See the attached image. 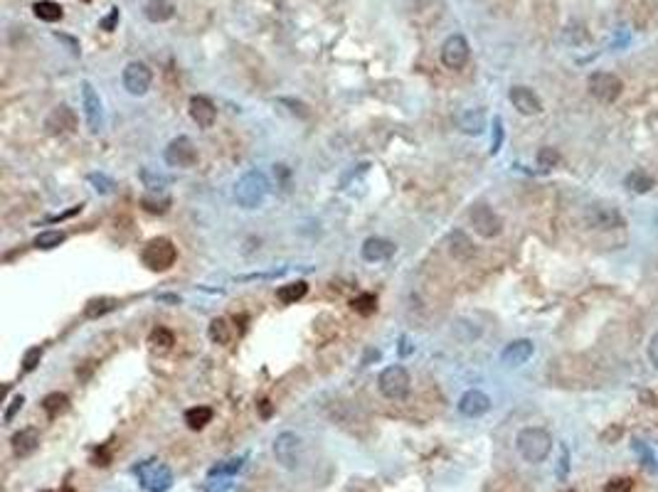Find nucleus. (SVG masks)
I'll use <instances>...</instances> for the list:
<instances>
[{
    "mask_svg": "<svg viewBox=\"0 0 658 492\" xmlns=\"http://www.w3.org/2000/svg\"><path fill=\"white\" fill-rule=\"evenodd\" d=\"M516 448L525 463H543L548 461L550 451H553V435L540 426H528V428L518 431L516 435Z\"/></svg>",
    "mask_w": 658,
    "mask_h": 492,
    "instance_id": "1",
    "label": "nucleus"
},
{
    "mask_svg": "<svg viewBox=\"0 0 658 492\" xmlns=\"http://www.w3.org/2000/svg\"><path fill=\"white\" fill-rule=\"evenodd\" d=\"M269 192V182L261 170H249L237 180L235 200L242 209H256Z\"/></svg>",
    "mask_w": 658,
    "mask_h": 492,
    "instance_id": "2",
    "label": "nucleus"
},
{
    "mask_svg": "<svg viewBox=\"0 0 658 492\" xmlns=\"http://www.w3.org/2000/svg\"><path fill=\"white\" fill-rule=\"evenodd\" d=\"M377 389L385 399L390 401H404L412 392V377L402 364H392L385 367L377 377Z\"/></svg>",
    "mask_w": 658,
    "mask_h": 492,
    "instance_id": "3",
    "label": "nucleus"
},
{
    "mask_svg": "<svg viewBox=\"0 0 658 492\" xmlns=\"http://www.w3.org/2000/svg\"><path fill=\"white\" fill-rule=\"evenodd\" d=\"M175 259H178V249H175V244L170 241V239L166 237H156L151 239V241L143 246L141 251V261L146 269L151 271H168L173 269V264H175Z\"/></svg>",
    "mask_w": 658,
    "mask_h": 492,
    "instance_id": "4",
    "label": "nucleus"
},
{
    "mask_svg": "<svg viewBox=\"0 0 658 492\" xmlns=\"http://www.w3.org/2000/svg\"><path fill=\"white\" fill-rule=\"evenodd\" d=\"M138 485L146 492H168L173 487V470L161 461H143L136 465Z\"/></svg>",
    "mask_w": 658,
    "mask_h": 492,
    "instance_id": "5",
    "label": "nucleus"
},
{
    "mask_svg": "<svg viewBox=\"0 0 658 492\" xmlns=\"http://www.w3.org/2000/svg\"><path fill=\"white\" fill-rule=\"evenodd\" d=\"M274 458L286 470H296L303 458V440L293 431H284L274 438Z\"/></svg>",
    "mask_w": 658,
    "mask_h": 492,
    "instance_id": "6",
    "label": "nucleus"
},
{
    "mask_svg": "<svg viewBox=\"0 0 658 492\" xmlns=\"http://www.w3.org/2000/svg\"><path fill=\"white\" fill-rule=\"evenodd\" d=\"M469 222H471V227H474V232L483 239H496L498 234L503 232L501 214H498L493 207H488L486 202H478V204L471 207Z\"/></svg>",
    "mask_w": 658,
    "mask_h": 492,
    "instance_id": "7",
    "label": "nucleus"
},
{
    "mask_svg": "<svg viewBox=\"0 0 658 492\" xmlns=\"http://www.w3.org/2000/svg\"><path fill=\"white\" fill-rule=\"evenodd\" d=\"M163 158L170 167H180V170H188V167L198 165V148L193 145V140L188 135H178L166 145Z\"/></svg>",
    "mask_w": 658,
    "mask_h": 492,
    "instance_id": "8",
    "label": "nucleus"
},
{
    "mask_svg": "<svg viewBox=\"0 0 658 492\" xmlns=\"http://www.w3.org/2000/svg\"><path fill=\"white\" fill-rule=\"evenodd\" d=\"M587 87H590V94L597 98V101H601V104H614V101L622 96L624 84L617 74L594 72V74H590V79H587Z\"/></svg>",
    "mask_w": 658,
    "mask_h": 492,
    "instance_id": "9",
    "label": "nucleus"
},
{
    "mask_svg": "<svg viewBox=\"0 0 658 492\" xmlns=\"http://www.w3.org/2000/svg\"><path fill=\"white\" fill-rule=\"evenodd\" d=\"M585 222L592 229H601V232H611V229H622L627 227V219L619 212L617 207H609V204H590L585 209Z\"/></svg>",
    "mask_w": 658,
    "mask_h": 492,
    "instance_id": "10",
    "label": "nucleus"
},
{
    "mask_svg": "<svg viewBox=\"0 0 658 492\" xmlns=\"http://www.w3.org/2000/svg\"><path fill=\"white\" fill-rule=\"evenodd\" d=\"M121 82H124V89L131 96H143L151 89L153 72L143 62H129L124 67V74H121Z\"/></svg>",
    "mask_w": 658,
    "mask_h": 492,
    "instance_id": "11",
    "label": "nucleus"
},
{
    "mask_svg": "<svg viewBox=\"0 0 658 492\" xmlns=\"http://www.w3.org/2000/svg\"><path fill=\"white\" fill-rule=\"evenodd\" d=\"M469 54H471V47L464 35L446 37V42L441 45V64H444L446 69H454V72L466 67Z\"/></svg>",
    "mask_w": 658,
    "mask_h": 492,
    "instance_id": "12",
    "label": "nucleus"
},
{
    "mask_svg": "<svg viewBox=\"0 0 658 492\" xmlns=\"http://www.w3.org/2000/svg\"><path fill=\"white\" fill-rule=\"evenodd\" d=\"M82 109L89 131L92 133H99L101 124H104V109H101L99 94L94 91V87L89 82H82Z\"/></svg>",
    "mask_w": 658,
    "mask_h": 492,
    "instance_id": "13",
    "label": "nucleus"
},
{
    "mask_svg": "<svg viewBox=\"0 0 658 492\" xmlns=\"http://www.w3.org/2000/svg\"><path fill=\"white\" fill-rule=\"evenodd\" d=\"M45 131H47L50 135L74 133V131H77V114H74V109H69L67 104L54 106L47 114V119H45Z\"/></svg>",
    "mask_w": 658,
    "mask_h": 492,
    "instance_id": "14",
    "label": "nucleus"
},
{
    "mask_svg": "<svg viewBox=\"0 0 658 492\" xmlns=\"http://www.w3.org/2000/svg\"><path fill=\"white\" fill-rule=\"evenodd\" d=\"M446 246H449L451 259L459 261V264H469V261H474L476 254H478L474 239H471L466 232H461V229L449 232V237H446Z\"/></svg>",
    "mask_w": 658,
    "mask_h": 492,
    "instance_id": "15",
    "label": "nucleus"
},
{
    "mask_svg": "<svg viewBox=\"0 0 658 492\" xmlns=\"http://www.w3.org/2000/svg\"><path fill=\"white\" fill-rule=\"evenodd\" d=\"M508 98H511L513 109H518L522 116H538L540 111H543V101H540V96L528 87H513L511 94H508Z\"/></svg>",
    "mask_w": 658,
    "mask_h": 492,
    "instance_id": "16",
    "label": "nucleus"
},
{
    "mask_svg": "<svg viewBox=\"0 0 658 492\" xmlns=\"http://www.w3.org/2000/svg\"><path fill=\"white\" fill-rule=\"evenodd\" d=\"M533 352H535L533 340L520 337V340L508 342L506 350L501 352V362L506 364V367H520V364H525L530 357H533Z\"/></svg>",
    "mask_w": 658,
    "mask_h": 492,
    "instance_id": "17",
    "label": "nucleus"
},
{
    "mask_svg": "<svg viewBox=\"0 0 658 492\" xmlns=\"http://www.w3.org/2000/svg\"><path fill=\"white\" fill-rule=\"evenodd\" d=\"M488 409H491V399L481 389H469L459 399V411L466 419H478V416L488 414Z\"/></svg>",
    "mask_w": 658,
    "mask_h": 492,
    "instance_id": "18",
    "label": "nucleus"
},
{
    "mask_svg": "<svg viewBox=\"0 0 658 492\" xmlns=\"http://www.w3.org/2000/svg\"><path fill=\"white\" fill-rule=\"evenodd\" d=\"M363 259L370 261V264H380V261H387L395 256V251H397V246H395V241H390V239H382V237H370L365 239V244H363Z\"/></svg>",
    "mask_w": 658,
    "mask_h": 492,
    "instance_id": "19",
    "label": "nucleus"
},
{
    "mask_svg": "<svg viewBox=\"0 0 658 492\" xmlns=\"http://www.w3.org/2000/svg\"><path fill=\"white\" fill-rule=\"evenodd\" d=\"M190 116H193V121L200 128L207 131L217 121V109H214V104L207 96H193L190 98Z\"/></svg>",
    "mask_w": 658,
    "mask_h": 492,
    "instance_id": "20",
    "label": "nucleus"
},
{
    "mask_svg": "<svg viewBox=\"0 0 658 492\" xmlns=\"http://www.w3.org/2000/svg\"><path fill=\"white\" fill-rule=\"evenodd\" d=\"M10 446H13V453H15L17 458L32 456V453H35L37 448H40V431H37V428H22V431H17V433L13 435Z\"/></svg>",
    "mask_w": 658,
    "mask_h": 492,
    "instance_id": "21",
    "label": "nucleus"
},
{
    "mask_svg": "<svg viewBox=\"0 0 658 492\" xmlns=\"http://www.w3.org/2000/svg\"><path fill=\"white\" fill-rule=\"evenodd\" d=\"M143 13H146V17L151 22H166L173 17L175 6H173V0H146Z\"/></svg>",
    "mask_w": 658,
    "mask_h": 492,
    "instance_id": "22",
    "label": "nucleus"
},
{
    "mask_svg": "<svg viewBox=\"0 0 658 492\" xmlns=\"http://www.w3.org/2000/svg\"><path fill=\"white\" fill-rule=\"evenodd\" d=\"M207 335L214 345H230L232 337H235V327H232V322L227 318H214L207 327Z\"/></svg>",
    "mask_w": 658,
    "mask_h": 492,
    "instance_id": "23",
    "label": "nucleus"
},
{
    "mask_svg": "<svg viewBox=\"0 0 658 492\" xmlns=\"http://www.w3.org/2000/svg\"><path fill=\"white\" fill-rule=\"evenodd\" d=\"M306 293H309V283H306V281H291V283L279 285L277 298L284 303V306H293V303L301 301Z\"/></svg>",
    "mask_w": 658,
    "mask_h": 492,
    "instance_id": "24",
    "label": "nucleus"
},
{
    "mask_svg": "<svg viewBox=\"0 0 658 492\" xmlns=\"http://www.w3.org/2000/svg\"><path fill=\"white\" fill-rule=\"evenodd\" d=\"M119 308V301L116 298H111V295H101V298H92L87 306H84V315L92 318V320H96V318L106 315V313L116 311Z\"/></svg>",
    "mask_w": 658,
    "mask_h": 492,
    "instance_id": "25",
    "label": "nucleus"
},
{
    "mask_svg": "<svg viewBox=\"0 0 658 492\" xmlns=\"http://www.w3.org/2000/svg\"><path fill=\"white\" fill-rule=\"evenodd\" d=\"M32 13H35L42 22H57L64 17L62 6L54 3V0H37L35 6H32Z\"/></svg>",
    "mask_w": 658,
    "mask_h": 492,
    "instance_id": "26",
    "label": "nucleus"
},
{
    "mask_svg": "<svg viewBox=\"0 0 658 492\" xmlns=\"http://www.w3.org/2000/svg\"><path fill=\"white\" fill-rule=\"evenodd\" d=\"M67 409H69V396L62 392H52L42 399V411H45L50 419H57V416L64 414Z\"/></svg>",
    "mask_w": 658,
    "mask_h": 492,
    "instance_id": "27",
    "label": "nucleus"
},
{
    "mask_svg": "<svg viewBox=\"0 0 658 492\" xmlns=\"http://www.w3.org/2000/svg\"><path fill=\"white\" fill-rule=\"evenodd\" d=\"M212 409L210 406H193V409L185 411V424H188L190 431H200L212 421Z\"/></svg>",
    "mask_w": 658,
    "mask_h": 492,
    "instance_id": "28",
    "label": "nucleus"
},
{
    "mask_svg": "<svg viewBox=\"0 0 658 492\" xmlns=\"http://www.w3.org/2000/svg\"><path fill=\"white\" fill-rule=\"evenodd\" d=\"M459 126H461V131H464V133L478 135L481 131L486 128V116H483V111H481V109L466 111V114L459 119Z\"/></svg>",
    "mask_w": 658,
    "mask_h": 492,
    "instance_id": "29",
    "label": "nucleus"
},
{
    "mask_svg": "<svg viewBox=\"0 0 658 492\" xmlns=\"http://www.w3.org/2000/svg\"><path fill=\"white\" fill-rule=\"evenodd\" d=\"M624 185H627L629 192L643 195V192H648L653 187V177L648 175V172H643V170H634V172H629V175H627Z\"/></svg>",
    "mask_w": 658,
    "mask_h": 492,
    "instance_id": "30",
    "label": "nucleus"
},
{
    "mask_svg": "<svg viewBox=\"0 0 658 492\" xmlns=\"http://www.w3.org/2000/svg\"><path fill=\"white\" fill-rule=\"evenodd\" d=\"M64 239H67V234L64 232H57V229H47V232H40L35 237V246L37 249H57L59 244H64Z\"/></svg>",
    "mask_w": 658,
    "mask_h": 492,
    "instance_id": "31",
    "label": "nucleus"
},
{
    "mask_svg": "<svg viewBox=\"0 0 658 492\" xmlns=\"http://www.w3.org/2000/svg\"><path fill=\"white\" fill-rule=\"evenodd\" d=\"M244 461H247V456L230 458V461L219 463V465H214L212 470H210V477H232V475H237V472L244 468Z\"/></svg>",
    "mask_w": 658,
    "mask_h": 492,
    "instance_id": "32",
    "label": "nucleus"
},
{
    "mask_svg": "<svg viewBox=\"0 0 658 492\" xmlns=\"http://www.w3.org/2000/svg\"><path fill=\"white\" fill-rule=\"evenodd\" d=\"M350 308L358 313V315H372V313L377 311V298L372 293H360L356 295L353 301H350Z\"/></svg>",
    "mask_w": 658,
    "mask_h": 492,
    "instance_id": "33",
    "label": "nucleus"
},
{
    "mask_svg": "<svg viewBox=\"0 0 658 492\" xmlns=\"http://www.w3.org/2000/svg\"><path fill=\"white\" fill-rule=\"evenodd\" d=\"M148 342H151L153 348H161V350H168L175 345V335H173L168 327H156V330L151 332V337H148Z\"/></svg>",
    "mask_w": 658,
    "mask_h": 492,
    "instance_id": "34",
    "label": "nucleus"
},
{
    "mask_svg": "<svg viewBox=\"0 0 658 492\" xmlns=\"http://www.w3.org/2000/svg\"><path fill=\"white\" fill-rule=\"evenodd\" d=\"M141 207L146 209V212H151V214H166L168 212V207H170V197H143L141 200Z\"/></svg>",
    "mask_w": 658,
    "mask_h": 492,
    "instance_id": "35",
    "label": "nucleus"
},
{
    "mask_svg": "<svg viewBox=\"0 0 658 492\" xmlns=\"http://www.w3.org/2000/svg\"><path fill=\"white\" fill-rule=\"evenodd\" d=\"M538 165L543 167V170H553V167H557L560 165V153L555 151V148H550V145L540 148V151H538Z\"/></svg>",
    "mask_w": 658,
    "mask_h": 492,
    "instance_id": "36",
    "label": "nucleus"
},
{
    "mask_svg": "<svg viewBox=\"0 0 658 492\" xmlns=\"http://www.w3.org/2000/svg\"><path fill=\"white\" fill-rule=\"evenodd\" d=\"M634 480L631 477H614L604 485V492H631Z\"/></svg>",
    "mask_w": 658,
    "mask_h": 492,
    "instance_id": "37",
    "label": "nucleus"
},
{
    "mask_svg": "<svg viewBox=\"0 0 658 492\" xmlns=\"http://www.w3.org/2000/svg\"><path fill=\"white\" fill-rule=\"evenodd\" d=\"M22 404H25V396H22V394L13 396V399H10V406H8L6 414H3V421H6V424H13V419H15V416L20 414Z\"/></svg>",
    "mask_w": 658,
    "mask_h": 492,
    "instance_id": "38",
    "label": "nucleus"
},
{
    "mask_svg": "<svg viewBox=\"0 0 658 492\" xmlns=\"http://www.w3.org/2000/svg\"><path fill=\"white\" fill-rule=\"evenodd\" d=\"M40 359H42V348H30L25 352V357H22V369H25V372H32V369L40 364Z\"/></svg>",
    "mask_w": 658,
    "mask_h": 492,
    "instance_id": "39",
    "label": "nucleus"
},
{
    "mask_svg": "<svg viewBox=\"0 0 658 492\" xmlns=\"http://www.w3.org/2000/svg\"><path fill=\"white\" fill-rule=\"evenodd\" d=\"M119 17H121V10H119V8H111L109 15L101 17V20H99V27H101L104 32H114L116 25H119Z\"/></svg>",
    "mask_w": 658,
    "mask_h": 492,
    "instance_id": "40",
    "label": "nucleus"
},
{
    "mask_svg": "<svg viewBox=\"0 0 658 492\" xmlns=\"http://www.w3.org/2000/svg\"><path fill=\"white\" fill-rule=\"evenodd\" d=\"M501 143H503V121L496 119V121H493V143H491V153H498V151H501Z\"/></svg>",
    "mask_w": 658,
    "mask_h": 492,
    "instance_id": "41",
    "label": "nucleus"
},
{
    "mask_svg": "<svg viewBox=\"0 0 658 492\" xmlns=\"http://www.w3.org/2000/svg\"><path fill=\"white\" fill-rule=\"evenodd\" d=\"M634 451L641 453L643 461H646V468H656V463H653V458H651V451L643 446V440H634Z\"/></svg>",
    "mask_w": 658,
    "mask_h": 492,
    "instance_id": "42",
    "label": "nucleus"
},
{
    "mask_svg": "<svg viewBox=\"0 0 658 492\" xmlns=\"http://www.w3.org/2000/svg\"><path fill=\"white\" fill-rule=\"evenodd\" d=\"M648 359H651V364L658 369V332L651 337V342H648Z\"/></svg>",
    "mask_w": 658,
    "mask_h": 492,
    "instance_id": "43",
    "label": "nucleus"
},
{
    "mask_svg": "<svg viewBox=\"0 0 658 492\" xmlns=\"http://www.w3.org/2000/svg\"><path fill=\"white\" fill-rule=\"evenodd\" d=\"M619 438H622V428H619V426H609V428L601 433V440H604V443H614V440H619Z\"/></svg>",
    "mask_w": 658,
    "mask_h": 492,
    "instance_id": "44",
    "label": "nucleus"
},
{
    "mask_svg": "<svg viewBox=\"0 0 658 492\" xmlns=\"http://www.w3.org/2000/svg\"><path fill=\"white\" fill-rule=\"evenodd\" d=\"M230 487H232L230 480H217V482H210L207 490H205V492H227Z\"/></svg>",
    "mask_w": 658,
    "mask_h": 492,
    "instance_id": "45",
    "label": "nucleus"
},
{
    "mask_svg": "<svg viewBox=\"0 0 658 492\" xmlns=\"http://www.w3.org/2000/svg\"><path fill=\"white\" fill-rule=\"evenodd\" d=\"M261 414H264V416L272 414V406H269V401H261Z\"/></svg>",
    "mask_w": 658,
    "mask_h": 492,
    "instance_id": "46",
    "label": "nucleus"
},
{
    "mask_svg": "<svg viewBox=\"0 0 658 492\" xmlns=\"http://www.w3.org/2000/svg\"><path fill=\"white\" fill-rule=\"evenodd\" d=\"M62 492H74V490H72V487H64V490H62Z\"/></svg>",
    "mask_w": 658,
    "mask_h": 492,
    "instance_id": "47",
    "label": "nucleus"
},
{
    "mask_svg": "<svg viewBox=\"0 0 658 492\" xmlns=\"http://www.w3.org/2000/svg\"><path fill=\"white\" fill-rule=\"evenodd\" d=\"M82 3H92V0H82Z\"/></svg>",
    "mask_w": 658,
    "mask_h": 492,
    "instance_id": "48",
    "label": "nucleus"
}]
</instances>
